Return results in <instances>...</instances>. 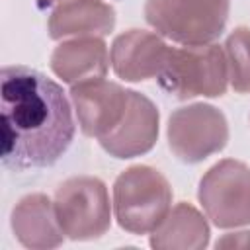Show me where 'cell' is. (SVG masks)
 <instances>
[{
    "label": "cell",
    "instance_id": "obj_1",
    "mask_svg": "<svg viewBox=\"0 0 250 250\" xmlns=\"http://www.w3.org/2000/svg\"><path fill=\"white\" fill-rule=\"evenodd\" d=\"M72 102L43 72L12 64L0 74L2 164L12 172L57 164L74 139Z\"/></svg>",
    "mask_w": 250,
    "mask_h": 250
},
{
    "label": "cell",
    "instance_id": "obj_2",
    "mask_svg": "<svg viewBox=\"0 0 250 250\" xmlns=\"http://www.w3.org/2000/svg\"><path fill=\"white\" fill-rule=\"evenodd\" d=\"M172 209V188L152 166L137 164L113 182V213L117 225L131 234H150Z\"/></svg>",
    "mask_w": 250,
    "mask_h": 250
},
{
    "label": "cell",
    "instance_id": "obj_3",
    "mask_svg": "<svg viewBox=\"0 0 250 250\" xmlns=\"http://www.w3.org/2000/svg\"><path fill=\"white\" fill-rule=\"evenodd\" d=\"M156 80L160 88L176 100H191L197 96L219 98L229 88L225 49L215 43L170 47Z\"/></svg>",
    "mask_w": 250,
    "mask_h": 250
},
{
    "label": "cell",
    "instance_id": "obj_4",
    "mask_svg": "<svg viewBox=\"0 0 250 250\" xmlns=\"http://www.w3.org/2000/svg\"><path fill=\"white\" fill-rule=\"evenodd\" d=\"M230 0H146L145 20L178 45L213 43L227 25Z\"/></svg>",
    "mask_w": 250,
    "mask_h": 250
},
{
    "label": "cell",
    "instance_id": "obj_5",
    "mask_svg": "<svg viewBox=\"0 0 250 250\" xmlns=\"http://www.w3.org/2000/svg\"><path fill=\"white\" fill-rule=\"evenodd\" d=\"M57 221L66 238L96 240L111 227V203L105 184L96 176L64 180L53 197Z\"/></svg>",
    "mask_w": 250,
    "mask_h": 250
},
{
    "label": "cell",
    "instance_id": "obj_6",
    "mask_svg": "<svg viewBox=\"0 0 250 250\" xmlns=\"http://www.w3.org/2000/svg\"><path fill=\"white\" fill-rule=\"evenodd\" d=\"M197 199L205 217L219 229L250 223V168L234 158L213 164L199 180Z\"/></svg>",
    "mask_w": 250,
    "mask_h": 250
},
{
    "label": "cell",
    "instance_id": "obj_7",
    "mask_svg": "<svg viewBox=\"0 0 250 250\" xmlns=\"http://www.w3.org/2000/svg\"><path fill=\"white\" fill-rule=\"evenodd\" d=\"M168 146L184 164H197L221 152L229 143L225 113L211 104H189L172 111L168 119Z\"/></svg>",
    "mask_w": 250,
    "mask_h": 250
},
{
    "label": "cell",
    "instance_id": "obj_8",
    "mask_svg": "<svg viewBox=\"0 0 250 250\" xmlns=\"http://www.w3.org/2000/svg\"><path fill=\"white\" fill-rule=\"evenodd\" d=\"M68 96L80 131L98 141L119 125L129 102V90L105 78L72 84Z\"/></svg>",
    "mask_w": 250,
    "mask_h": 250
},
{
    "label": "cell",
    "instance_id": "obj_9",
    "mask_svg": "<svg viewBox=\"0 0 250 250\" xmlns=\"http://www.w3.org/2000/svg\"><path fill=\"white\" fill-rule=\"evenodd\" d=\"M158 125L160 113L154 102L141 92L129 90V102L123 119L98 143L113 158H135L146 154L156 145Z\"/></svg>",
    "mask_w": 250,
    "mask_h": 250
},
{
    "label": "cell",
    "instance_id": "obj_10",
    "mask_svg": "<svg viewBox=\"0 0 250 250\" xmlns=\"http://www.w3.org/2000/svg\"><path fill=\"white\" fill-rule=\"evenodd\" d=\"M170 45L160 33L146 29H127L119 33L109 49L113 72L125 82L156 78L162 70Z\"/></svg>",
    "mask_w": 250,
    "mask_h": 250
},
{
    "label": "cell",
    "instance_id": "obj_11",
    "mask_svg": "<svg viewBox=\"0 0 250 250\" xmlns=\"http://www.w3.org/2000/svg\"><path fill=\"white\" fill-rule=\"evenodd\" d=\"M10 225L18 242L31 250L57 248L64 240V232L55 215V205L45 193H29L21 197L12 209Z\"/></svg>",
    "mask_w": 250,
    "mask_h": 250
},
{
    "label": "cell",
    "instance_id": "obj_12",
    "mask_svg": "<svg viewBox=\"0 0 250 250\" xmlns=\"http://www.w3.org/2000/svg\"><path fill=\"white\" fill-rule=\"evenodd\" d=\"M51 70L66 84H78L94 78H105L109 68L107 45L102 37L62 39L51 53Z\"/></svg>",
    "mask_w": 250,
    "mask_h": 250
},
{
    "label": "cell",
    "instance_id": "obj_13",
    "mask_svg": "<svg viewBox=\"0 0 250 250\" xmlns=\"http://www.w3.org/2000/svg\"><path fill=\"white\" fill-rule=\"evenodd\" d=\"M115 27V10L104 0H62L49 16L47 31L55 41L66 37H104Z\"/></svg>",
    "mask_w": 250,
    "mask_h": 250
},
{
    "label": "cell",
    "instance_id": "obj_14",
    "mask_svg": "<svg viewBox=\"0 0 250 250\" xmlns=\"http://www.w3.org/2000/svg\"><path fill=\"white\" fill-rule=\"evenodd\" d=\"M209 236L207 219L191 203L180 201L150 232L148 244L156 250H201L209 244Z\"/></svg>",
    "mask_w": 250,
    "mask_h": 250
},
{
    "label": "cell",
    "instance_id": "obj_15",
    "mask_svg": "<svg viewBox=\"0 0 250 250\" xmlns=\"http://www.w3.org/2000/svg\"><path fill=\"white\" fill-rule=\"evenodd\" d=\"M229 84L238 94L250 92V27H236L225 41Z\"/></svg>",
    "mask_w": 250,
    "mask_h": 250
},
{
    "label": "cell",
    "instance_id": "obj_16",
    "mask_svg": "<svg viewBox=\"0 0 250 250\" xmlns=\"http://www.w3.org/2000/svg\"><path fill=\"white\" fill-rule=\"evenodd\" d=\"M215 248H250V230L227 232L215 242Z\"/></svg>",
    "mask_w": 250,
    "mask_h": 250
},
{
    "label": "cell",
    "instance_id": "obj_17",
    "mask_svg": "<svg viewBox=\"0 0 250 250\" xmlns=\"http://www.w3.org/2000/svg\"><path fill=\"white\" fill-rule=\"evenodd\" d=\"M47 2H53V0H47Z\"/></svg>",
    "mask_w": 250,
    "mask_h": 250
}]
</instances>
